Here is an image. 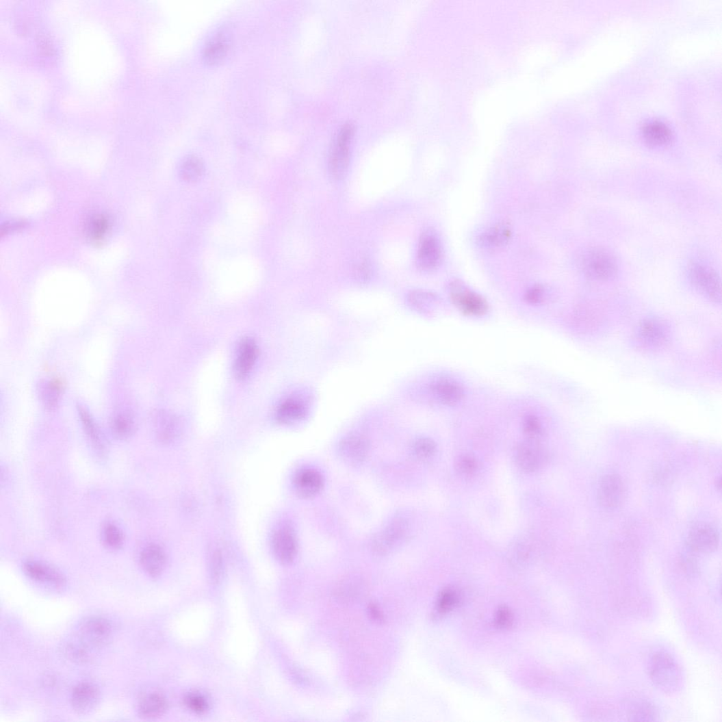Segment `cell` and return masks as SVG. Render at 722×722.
<instances>
[{"label": "cell", "mask_w": 722, "mask_h": 722, "mask_svg": "<svg viewBox=\"0 0 722 722\" xmlns=\"http://www.w3.org/2000/svg\"><path fill=\"white\" fill-rule=\"evenodd\" d=\"M649 675L655 686L665 693L676 692L682 684V672L679 665L665 652H657L651 658Z\"/></svg>", "instance_id": "obj_1"}, {"label": "cell", "mask_w": 722, "mask_h": 722, "mask_svg": "<svg viewBox=\"0 0 722 722\" xmlns=\"http://www.w3.org/2000/svg\"><path fill=\"white\" fill-rule=\"evenodd\" d=\"M229 41L223 33L209 41L203 51V60L208 64L214 65L221 62L227 55Z\"/></svg>", "instance_id": "obj_23"}, {"label": "cell", "mask_w": 722, "mask_h": 722, "mask_svg": "<svg viewBox=\"0 0 722 722\" xmlns=\"http://www.w3.org/2000/svg\"><path fill=\"white\" fill-rule=\"evenodd\" d=\"M99 701V688L89 682L79 684L74 688L71 697L73 709L80 714H86L94 710Z\"/></svg>", "instance_id": "obj_12"}, {"label": "cell", "mask_w": 722, "mask_h": 722, "mask_svg": "<svg viewBox=\"0 0 722 722\" xmlns=\"http://www.w3.org/2000/svg\"><path fill=\"white\" fill-rule=\"evenodd\" d=\"M78 411L83 428L92 447L98 454L104 456L106 452L105 445L96 424L86 408L80 406Z\"/></svg>", "instance_id": "obj_21"}, {"label": "cell", "mask_w": 722, "mask_h": 722, "mask_svg": "<svg viewBox=\"0 0 722 722\" xmlns=\"http://www.w3.org/2000/svg\"><path fill=\"white\" fill-rule=\"evenodd\" d=\"M294 485L298 495L302 498H311L321 491L323 478L321 474L314 469H302L296 475Z\"/></svg>", "instance_id": "obj_15"}, {"label": "cell", "mask_w": 722, "mask_h": 722, "mask_svg": "<svg viewBox=\"0 0 722 722\" xmlns=\"http://www.w3.org/2000/svg\"><path fill=\"white\" fill-rule=\"evenodd\" d=\"M581 266L586 276L599 281H608L618 271V265L614 256L602 248H593L587 251L582 259Z\"/></svg>", "instance_id": "obj_2"}, {"label": "cell", "mask_w": 722, "mask_h": 722, "mask_svg": "<svg viewBox=\"0 0 722 722\" xmlns=\"http://www.w3.org/2000/svg\"><path fill=\"white\" fill-rule=\"evenodd\" d=\"M719 543V534L717 529L708 524H698L689 531L688 545L691 550L698 553H710L715 551Z\"/></svg>", "instance_id": "obj_7"}, {"label": "cell", "mask_w": 722, "mask_h": 722, "mask_svg": "<svg viewBox=\"0 0 722 722\" xmlns=\"http://www.w3.org/2000/svg\"><path fill=\"white\" fill-rule=\"evenodd\" d=\"M111 429L114 435L119 439H127L135 431L136 424L132 414L129 411L116 413L111 421Z\"/></svg>", "instance_id": "obj_25"}, {"label": "cell", "mask_w": 722, "mask_h": 722, "mask_svg": "<svg viewBox=\"0 0 722 722\" xmlns=\"http://www.w3.org/2000/svg\"><path fill=\"white\" fill-rule=\"evenodd\" d=\"M185 704L190 709L198 714L205 712L208 707L205 698L197 693H192L186 697Z\"/></svg>", "instance_id": "obj_39"}, {"label": "cell", "mask_w": 722, "mask_h": 722, "mask_svg": "<svg viewBox=\"0 0 722 722\" xmlns=\"http://www.w3.org/2000/svg\"><path fill=\"white\" fill-rule=\"evenodd\" d=\"M167 709V702L162 695L153 693L144 695L138 704V712L145 718L162 715Z\"/></svg>", "instance_id": "obj_24"}, {"label": "cell", "mask_w": 722, "mask_h": 722, "mask_svg": "<svg viewBox=\"0 0 722 722\" xmlns=\"http://www.w3.org/2000/svg\"><path fill=\"white\" fill-rule=\"evenodd\" d=\"M436 297L434 294L420 290L411 292L408 300L409 304L417 310H425L427 306L434 302Z\"/></svg>", "instance_id": "obj_36"}, {"label": "cell", "mask_w": 722, "mask_h": 722, "mask_svg": "<svg viewBox=\"0 0 722 722\" xmlns=\"http://www.w3.org/2000/svg\"><path fill=\"white\" fill-rule=\"evenodd\" d=\"M459 602V596L455 591L448 589L442 591L438 598L437 610L439 614H446L452 610Z\"/></svg>", "instance_id": "obj_34"}, {"label": "cell", "mask_w": 722, "mask_h": 722, "mask_svg": "<svg viewBox=\"0 0 722 722\" xmlns=\"http://www.w3.org/2000/svg\"><path fill=\"white\" fill-rule=\"evenodd\" d=\"M524 430L525 434L532 440L539 438L542 435V426L539 418L534 415H528L524 421Z\"/></svg>", "instance_id": "obj_38"}, {"label": "cell", "mask_w": 722, "mask_h": 722, "mask_svg": "<svg viewBox=\"0 0 722 722\" xmlns=\"http://www.w3.org/2000/svg\"><path fill=\"white\" fill-rule=\"evenodd\" d=\"M25 573L32 580L56 588L62 587L64 577L56 569L37 562H28L23 566Z\"/></svg>", "instance_id": "obj_16"}, {"label": "cell", "mask_w": 722, "mask_h": 722, "mask_svg": "<svg viewBox=\"0 0 722 722\" xmlns=\"http://www.w3.org/2000/svg\"><path fill=\"white\" fill-rule=\"evenodd\" d=\"M645 141L651 146H661L671 142L672 133L670 128L658 120L646 123L642 129Z\"/></svg>", "instance_id": "obj_20"}, {"label": "cell", "mask_w": 722, "mask_h": 722, "mask_svg": "<svg viewBox=\"0 0 722 722\" xmlns=\"http://www.w3.org/2000/svg\"><path fill=\"white\" fill-rule=\"evenodd\" d=\"M407 530L408 526L404 521L395 520L372 539V550L379 554L387 553L404 539Z\"/></svg>", "instance_id": "obj_9"}, {"label": "cell", "mask_w": 722, "mask_h": 722, "mask_svg": "<svg viewBox=\"0 0 722 722\" xmlns=\"http://www.w3.org/2000/svg\"><path fill=\"white\" fill-rule=\"evenodd\" d=\"M369 611H370V615L374 619L378 620V621H382L383 620V615H382L380 609L378 608L377 605H376L374 604H371L370 608H369Z\"/></svg>", "instance_id": "obj_44"}, {"label": "cell", "mask_w": 722, "mask_h": 722, "mask_svg": "<svg viewBox=\"0 0 722 722\" xmlns=\"http://www.w3.org/2000/svg\"><path fill=\"white\" fill-rule=\"evenodd\" d=\"M512 236V228L506 222L489 228L478 237V244L485 248H498L505 246Z\"/></svg>", "instance_id": "obj_18"}, {"label": "cell", "mask_w": 722, "mask_h": 722, "mask_svg": "<svg viewBox=\"0 0 722 722\" xmlns=\"http://www.w3.org/2000/svg\"><path fill=\"white\" fill-rule=\"evenodd\" d=\"M450 294L455 304L465 313L482 315L487 311L486 301L480 296L470 291L461 282L454 281L451 283Z\"/></svg>", "instance_id": "obj_6"}, {"label": "cell", "mask_w": 722, "mask_h": 722, "mask_svg": "<svg viewBox=\"0 0 722 722\" xmlns=\"http://www.w3.org/2000/svg\"><path fill=\"white\" fill-rule=\"evenodd\" d=\"M140 563L144 570L151 576L157 577L164 571L167 557L164 550L157 545L147 546L140 556Z\"/></svg>", "instance_id": "obj_17"}, {"label": "cell", "mask_w": 722, "mask_h": 722, "mask_svg": "<svg viewBox=\"0 0 722 722\" xmlns=\"http://www.w3.org/2000/svg\"><path fill=\"white\" fill-rule=\"evenodd\" d=\"M442 259V248L436 233L428 230L422 235L419 242L417 263L419 268L424 271L436 269Z\"/></svg>", "instance_id": "obj_5"}, {"label": "cell", "mask_w": 722, "mask_h": 722, "mask_svg": "<svg viewBox=\"0 0 722 722\" xmlns=\"http://www.w3.org/2000/svg\"><path fill=\"white\" fill-rule=\"evenodd\" d=\"M456 471L464 477H472L478 470V463L476 459L470 454H464L456 461Z\"/></svg>", "instance_id": "obj_33"}, {"label": "cell", "mask_w": 722, "mask_h": 722, "mask_svg": "<svg viewBox=\"0 0 722 722\" xmlns=\"http://www.w3.org/2000/svg\"><path fill=\"white\" fill-rule=\"evenodd\" d=\"M62 389L60 382L57 380L46 381L40 383L38 389L40 398L46 409H56L60 402Z\"/></svg>", "instance_id": "obj_27"}, {"label": "cell", "mask_w": 722, "mask_h": 722, "mask_svg": "<svg viewBox=\"0 0 722 722\" xmlns=\"http://www.w3.org/2000/svg\"><path fill=\"white\" fill-rule=\"evenodd\" d=\"M223 572V560L221 552L216 550L212 554L211 560V575L214 583L217 584L220 580Z\"/></svg>", "instance_id": "obj_40"}, {"label": "cell", "mask_w": 722, "mask_h": 722, "mask_svg": "<svg viewBox=\"0 0 722 722\" xmlns=\"http://www.w3.org/2000/svg\"><path fill=\"white\" fill-rule=\"evenodd\" d=\"M156 433L158 439L162 441L170 439L175 430L174 417L166 412H158L155 417Z\"/></svg>", "instance_id": "obj_31"}, {"label": "cell", "mask_w": 722, "mask_h": 722, "mask_svg": "<svg viewBox=\"0 0 722 722\" xmlns=\"http://www.w3.org/2000/svg\"><path fill=\"white\" fill-rule=\"evenodd\" d=\"M517 462L521 469L527 472H537L543 467L546 459L543 449L534 441L523 442L516 452Z\"/></svg>", "instance_id": "obj_13"}, {"label": "cell", "mask_w": 722, "mask_h": 722, "mask_svg": "<svg viewBox=\"0 0 722 722\" xmlns=\"http://www.w3.org/2000/svg\"><path fill=\"white\" fill-rule=\"evenodd\" d=\"M103 544L109 550L120 549L124 544L125 538L120 528L112 523L106 524L102 530Z\"/></svg>", "instance_id": "obj_32"}, {"label": "cell", "mask_w": 722, "mask_h": 722, "mask_svg": "<svg viewBox=\"0 0 722 722\" xmlns=\"http://www.w3.org/2000/svg\"><path fill=\"white\" fill-rule=\"evenodd\" d=\"M272 550L279 562L289 565L298 552V543L294 532L289 528L279 529L272 539Z\"/></svg>", "instance_id": "obj_11"}, {"label": "cell", "mask_w": 722, "mask_h": 722, "mask_svg": "<svg viewBox=\"0 0 722 722\" xmlns=\"http://www.w3.org/2000/svg\"><path fill=\"white\" fill-rule=\"evenodd\" d=\"M110 228L109 220L104 216H96L90 219L88 224V236L93 243H103L108 234Z\"/></svg>", "instance_id": "obj_30"}, {"label": "cell", "mask_w": 722, "mask_h": 722, "mask_svg": "<svg viewBox=\"0 0 722 722\" xmlns=\"http://www.w3.org/2000/svg\"><path fill=\"white\" fill-rule=\"evenodd\" d=\"M432 390L442 403L448 405L456 404L463 397L461 387L458 384L448 380L437 381L433 385Z\"/></svg>", "instance_id": "obj_22"}, {"label": "cell", "mask_w": 722, "mask_h": 722, "mask_svg": "<svg viewBox=\"0 0 722 722\" xmlns=\"http://www.w3.org/2000/svg\"><path fill=\"white\" fill-rule=\"evenodd\" d=\"M112 633L111 623L101 617L86 620L80 628L81 640L86 646H102L109 640Z\"/></svg>", "instance_id": "obj_10"}, {"label": "cell", "mask_w": 722, "mask_h": 722, "mask_svg": "<svg viewBox=\"0 0 722 722\" xmlns=\"http://www.w3.org/2000/svg\"><path fill=\"white\" fill-rule=\"evenodd\" d=\"M625 497V487L621 478L615 474L604 476L598 487L599 504L606 508H615L621 504Z\"/></svg>", "instance_id": "obj_8"}, {"label": "cell", "mask_w": 722, "mask_h": 722, "mask_svg": "<svg viewBox=\"0 0 722 722\" xmlns=\"http://www.w3.org/2000/svg\"><path fill=\"white\" fill-rule=\"evenodd\" d=\"M307 411L304 406L294 400H288L277 411V419L283 424H293L305 417Z\"/></svg>", "instance_id": "obj_28"}, {"label": "cell", "mask_w": 722, "mask_h": 722, "mask_svg": "<svg viewBox=\"0 0 722 722\" xmlns=\"http://www.w3.org/2000/svg\"><path fill=\"white\" fill-rule=\"evenodd\" d=\"M354 133L353 125L346 124L341 129L336 138L329 162L331 176L335 179L343 178L347 171Z\"/></svg>", "instance_id": "obj_3"}, {"label": "cell", "mask_w": 722, "mask_h": 722, "mask_svg": "<svg viewBox=\"0 0 722 722\" xmlns=\"http://www.w3.org/2000/svg\"><path fill=\"white\" fill-rule=\"evenodd\" d=\"M370 449L368 439L359 434L345 437L339 445V453L341 458L350 463H358L365 459Z\"/></svg>", "instance_id": "obj_14"}, {"label": "cell", "mask_w": 722, "mask_h": 722, "mask_svg": "<svg viewBox=\"0 0 722 722\" xmlns=\"http://www.w3.org/2000/svg\"><path fill=\"white\" fill-rule=\"evenodd\" d=\"M413 449L417 458L428 459L435 454L436 445L431 439L424 437L414 442Z\"/></svg>", "instance_id": "obj_35"}, {"label": "cell", "mask_w": 722, "mask_h": 722, "mask_svg": "<svg viewBox=\"0 0 722 722\" xmlns=\"http://www.w3.org/2000/svg\"><path fill=\"white\" fill-rule=\"evenodd\" d=\"M545 296V290L541 285H535L530 288L526 295L525 298L531 305H538L543 301Z\"/></svg>", "instance_id": "obj_41"}, {"label": "cell", "mask_w": 722, "mask_h": 722, "mask_svg": "<svg viewBox=\"0 0 722 722\" xmlns=\"http://www.w3.org/2000/svg\"><path fill=\"white\" fill-rule=\"evenodd\" d=\"M630 717L633 721H654L656 720L657 712L653 706L641 703L632 711Z\"/></svg>", "instance_id": "obj_37"}, {"label": "cell", "mask_w": 722, "mask_h": 722, "mask_svg": "<svg viewBox=\"0 0 722 722\" xmlns=\"http://www.w3.org/2000/svg\"><path fill=\"white\" fill-rule=\"evenodd\" d=\"M512 615L511 612L506 608H501L497 615V623L500 627H507L511 624Z\"/></svg>", "instance_id": "obj_42"}, {"label": "cell", "mask_w": 722, "mask_h": 722, "mask_svg": "<svg viewBox=\"0 0 722 722\" xmlns=\"http://www.w3.org/2000/svg\"><path fill=\"white\" fill-rule=\"evenodd\" d=\"M690 278L694 287L710 300L721 304V282L717 272L710 268L693 264L690 269Z\"/></svg>", "instance_id": "obj_4"}, {"label": "cell", "mask_w": 722, "mask_h": 722, "mask_svg": "<svg viewBox=\"0 0 722 722\" xmlns=\"http://www.w3.org/2000/svg\"><path fill=\"white\" fill-rule=\"evenodd\" d=\"M370 275V271L366 264L359 265L357 268L356 276L360 281H366Z\"/></svg>", "instance_id": "obj_43"}, {"label": "cell", "mask_w": 722, "mask_h": 722, "mask_svg": "<svg viewBox=\"0 0 722 722\" xmlns=\"http://www.w3.org/2000/svg\"><path fill=\"white\" fill-rule=\"evenodd\" d=\"M664 325L659 321L649 320L641 326L640 335L642 339L649 344H659L666 337Z\"/></svg>", "instance_id": "obj_29"}, {"label": "cell", "mask_w": 722, "mask_h": 722, "mask_svg": "<svg viewBox=\"0 0 722 722\" xmlns=\"http://www.w3.org/2000/svg\"><path fill=\"white\" fill-rule=\"evenodd\" d=\"M258 355V347L253 339L246 338L240 345L235 372L240 379L246 378L250 374Z\"/></svg>", "instance_id": "obj_19"}, {"label": "cell", "mask_w": 722, "mask_h": 722, "mask_svg": "<svg viewBox=\"0 0 722 722\" xmlns=\"http://www.w3.org/2000/svg\"><path fill=\"white\" fill-rule=\"evenodd\" d=\"M205 172L203 161L196 155L186 156L179 166V176L186 182H196Z\"/></svg>", "instance_id": "obj_26"}]
</instances>
